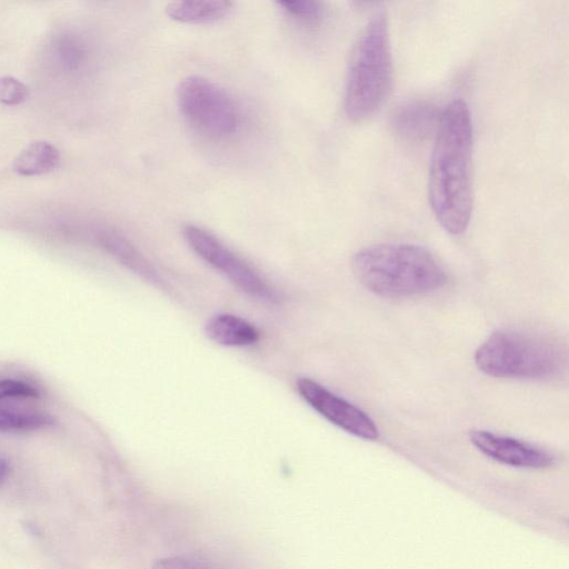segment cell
<instances>
[{"instance_id": "1", "label": "cell", "mask_w": 569, "mask_h": 569, "mask_svg": "<svg viewBox=\"0 0 569 569\" xmlns=\"http://www.w3.org/2000/svg\"><path fill=\"white\" fill-rule=\"evenodd\" d=\"M472 144L469 107L462 99L451 100L437 121L428 194L436 219L453 236L467 230L472 214Z\"/></svg>"}, {"instance_id": "9", "label": "cell", "mask_w": 569, "mask_h": 569, "mask_svg": "<svg viewBox=\"0 0 569 569\" xmlns=\"http://www.w3.org/2000/svg\"><path fill=\"white\" fill-rule=\"evenodd\" d=\"M206 336L213 342L224 347H247L256 343L258 329L246 319L231 313H218L204 325Z\"/></svg>"}, {"instance_id": "3", "label": "cell", "mask_w": 569, "mask_h": 569, "mask_svg": "<svg viewBox=\"0 0 569 569\" xmlns=\"http://www.w3.org/2000/svg\"><path fill=\"white\" fill-rule=\"evenodd\" d=\"M393 67L387 16L376 12L362 28L349 63L345 111L355 122L375 116L387 101Z\"/></svg>"}, {"instance_id": "8", "label": "cell", "mask_w": 569, "mask_h": 569, "mask_svg": "<svg viewBox=\"0 0 569 569\" xmlns=\"http://www.w3.org/2000/svg\"><path fill=\"white\" fill-rule=\"evenodd\" d=\"M470 441L487 457L512 467L543 469L555 461L549 452L540 448L490 431L473 430Z\"/></svg>"}, {"instance_id": "20", "label": "cell", "mask_w": 569, "mask_h": 569, "mask_svg": "<svg viewBox=\"0 0 569 569\" xmlns=\"http://www.w3.org/2000/svg\"><path fill=\"white\" fill-rule=\"evenodd\" d=\"M9 473V465L8 461L0 456V486L4 482Z\"/></svg>"}, {"instance_id": "18", "label": "cell", "mask_w": 569, "mask_h": 569, "mask_svg": "<svg viewBox=\"0 0 569 569\" xmlns=\"http://www.w3.org/2000/svg\"><path fill=\"white\" fill-rule=\"evenodd\" d=\"M40 393L33 386L16 380L3 378L0 379V399L6 398H39Z\"/></svg>"}, {"instance_id": "4", "label": "cell", "mask_w": 569, "mask_h": 569, "mask_svg": "<svg viewBox=\"0 0 569 569\" xmlns=\"http://www.w3.org/2000/svg\"><path fill=\"white\" fill-rule=\"evenodd\" d=\"M486 375L499 378L548 379L565 365L560 348L545 338L515 330L493 332L475 352Z\"/></svg>"}, {"instance_id": "2", "label": "cell", "mask_w": 569, "mask_h": 569, "mask_svg": "<svg viewBox=\"0 0 569 569\" xmlns=\"http://www.w3.org/2000/svg\"><path fill=\"white\" fill-rule=\"evenodd\" d=\"M358 281L386 298L433 292L447 282V273L425 248L411 243H377L358 250L351 259Z\"/></svg>"}, {"instance_id": "10", "label": "cell", "mask_w": 569, "mask_h": 569, "mask_svg": "<svg viewBox=\"0 0 569 569\" xmlns=\"http://www.w3.org/2000/svg\"><path fill=\"white\" fill-rule=\"evenodd\" d=\"M232 3L224 0H180L167 4V16L183 23H206L222 19Z\"/></svg>"}, {"instance_id": "6", "label": "cell", "mask_w": 569, "mask_h": 569, "mask_svg": "<svg viewBox=\"0 0 569 569\" xmlns=\"http://www.w3.org/2000/svg\"><path fill=\"white\" fill-rule=\"evenodd\" d=\"M183 237L201 259L221 272L241 291L260 301H278V293L272 286L216 236L200 227L189 224L183 229Z\"/></svg>"}, {"instance_id": "5", "label": "cell", "mask_w": 569, "mask_h": 569, "mask_svg": "<svg viewBox=\"0 0 569 569\" xmlns=\"http://www.w3.org/2000/svg\"><path fill=\"white\" fill-rule=\"evenodd\" d=\"M177 98L184 118L202 132L227 137L237 131V108L231 98L212 81L189 76L180 81Z\"/></svg>"}, {"instance_id": "13", "label": "cell", "mask_w": 569, "mask_h": 569, "mask_svg": "<svg viewBox=\"0 0 569 569\" xmlns=\"http://www.w3.org/2000/svg\"><path fill=\"white\" fill-rule=\"evenodd\" d=\"M102 243L120 260L149 281L159 284V277L148 261L126 239L113 232L101 234Z\"/></svg>"}, {"instance_id": "12", "label": "cell", "mask_w": 569, "mask_h": 569, "mask_svg": "<svg viewBox=\"0 0 569 569\" xmlns=\"http://www.w3.org/2000/svg\"><path fill=\"white\" fill-rule=\"evenodd\" d=\"M435 121V110L422 101L400 106L393 114V127L406 138H420L429 131Z\"/></svg>"}, {"instance_id": "14", "label": "cell", "mask_w": 569, "mask_h": 569, "mask_svg": "<svg viewBox=\"0 0 569 569\" xmlns=\"http://www.w3.org/2000/svg\"><path fill=\"white\" fill-rule=\"evenodd\" d=\"M46 413L6 409L0 407V431L37 430L53 425Z\"/></svg>"}, {"instance_id": "11", "label": "cell", "mask_w": 569, "mask_h": 569, "mask_svg": "<svg viewBox=\"0 0 569 569\" xmlns=\"http://www.w3.org/2000/svg\"><path fill=\"white\" fill-rule=\"evenodd\" d=\"M60 161L58 149L44 140L26 146L13 161V169L21 176H39L52 171Z\"/></svg>"}, {"instance_id": "19", "label": "cell", "mask_w": 569, "mask_h": 569, "mask_svg": "<svg viewBox=\"0 0 569 569\" xmlns=\"http://www.w3.org/2000/svg\"><path fill=\"white\" fill-rule=\"evenodd\" d=\"M152 569H218L206 562L182 557L166 558L157 561Z\"/></svg>"}, {"instance_id": "7", "label": "cell", "mask_w": 569, "mask_h": 569, "mask_svg": "<svg viewBox=\"0 0 569 569\" xmlns=\"http://www.w3.org/2000/svg\"><path fill=\"white\" fill-rule=\"evenodd\" d=\"M300 397L325 419L340 429L366 440L379 437L375 421L361 409L309 378L297 381Z\"/></svg>"}, {"instance_id": "17", "label": "cell", "mask_w": 569, "mask_h": 569, "mask_svg": "<svg viewBox=\"0 0 569 569\" xmlns=\"http://www.w3.org/2000/svg\"><path fill=\"white\" fill-rule=\"evenodd\" d=\"M279 6H281L288 14L306 22H316L321 17L322 12L320 3L316 1H281Z\"/></svg>"}, {"instance_id": "16", "label": "cell", "mask_w": 569, "mask_h": 569, "mask_svg": "<svg viewBox=\"0 0 569 569\" xmlns=\"http://www.w3.org/2000/svg\"><path fill=\"white\" fill-rule=\"evenodd\" d=\"M28 97V88L17 78L4 76L0 78V103L16 106Z\"/></svg>"}, {"instance_id": "15", "label": "cell", "mask_w": 569, "mask_h": 569, "mask_svg": "<svg viewBox=\"0 0 569 569\" xmlns=\"http://www.w3.org/2000/svg\"><path fill=\"white\" fill-rule=\"evenodd\" d=\"M57 54L61 64L68 69H77L84 58V50L81 42L70 36L60 38L57 42Z\"/></svg>"}]
</instances>
